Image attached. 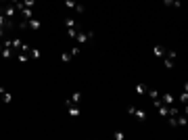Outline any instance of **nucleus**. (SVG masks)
<instances>
[{
	"mask_svg": "<svg viewBox=\"0 0 188 140\" xmlns=\"http://www.w3.org/2000/svg\"><path fill=\"white\" fill-rule=\"evenodd\" d=\"M180 113V109H176V107H171V105H167V117H176V115Z\"/></svg>",
	"mask_w": 188,
	"mask_h": 140,
	"instance_id": "nucleus-13",
	"label": "nucleus"
},
{
	"mask_svg": "<svg viewBox=\"0 0 188 140\" xmlns=\"http://www.w3.org/2000/svg\"><path fill=\"white\" fill-rule=\"evenodd\" d=\"M167 121H169V126H171V128H176V126H178V123H176V117H167Z\"/></svg>",
	"mask_w": 188,
	"mask_h": 140,
	"instance_id": "nucleus-29",
	"label": "nucleus"
},
{
	"mask_svg": "<svg viewBox=\"0 0 188 140\" xmlns=\"http://www.w3.org/2000/svg\"><path fill=\"white\" fill-rule=\"evenodd\" d=\"M128 113H130V115H134V117H136L138 121H146V113H144L142 109L134 107V105H130V107H128Z\"/></svg>",
	"mask_w": 188,
	"mask_h": 140,
	"instance_id": "nucleus-2",
	"label": "nucleus"
},
{
	"mask_svg": "<svg viewBox=\"0 0 188 140\" xmlns=\"http://www.w3.org/2000/svg\"><path fill=\"white\" fill-rule=\"evenodd\" d=\"M65 27H77V23H75V19H71V17H67V19H65Z\"/></svg>",
	"mask_w": 188,
	"mask_h": 140,
	"instance_id": "nucleus-17",
	"label": "nucleus"
},
{
	"mask_svg": "<svg viewBox=\"0 0 188 140\" xmlns=\"http://www.w3.org/2000/svg\"><path fill=\"white\" fill-rule=\"evenodd\" d=\"M0 94H2V90H0Z\"/></svg>",
	"mask_w": 188,
	"mask_h": 140,
	"instance_id": "nucleus-35",
	"label": "nucleus"
},
{
	"mask_svg": "<svg viewBox=\"0 0 188 140\" xmlns=\"http://www.w3.org/2000/svg\"><path fill=\"white\" fill-rule=\"evenodd\" d=\"M67 111H69V115H71V117H77V115L82 113L80 105H69V107H67Z\"/></svg>",
	"mask_w": 188,
	"mask_h": 140,
	"instance_id": "nucleus-6",
	"label": "nucleus"
},
{
	"mask_svg": "<svg viewBox=\"0 0 188 140\" xmlns=\"http://www.w3.org/2000/svg\"><path fill=\"white\" fill-rule=\"evenodd\" d=\"M40 57H42V52L38 48H29V59H40Z\"/></svg>",
	"mask_w": 188,
	"mask_h": 140,
	"instance_id": "nucleus-15",
	"label": "nucleus"
},
{
	"mask_svg": "<svg viewBox=\"0 0 188 140\" xmlns=\"http://www.w3.org/2000/svg\"><path fill=\"white\" fill-rule=\"evenodd\" d=\"M163 65H165L167 69H174V61H171V59H167V57H163Z\"/></svg>",
	"mask_w": 188,
	"mask_h": 140,
	"instance_id": "nucleus-18",
	"label": "nucleus"
},
{
	"mask_svg": "<svg viewBox=\"0 0 188 140\" xmlns=\"http://www.w3.org/2000/svg\"><path fill=\"white\" fill-rule=\"evenodd\" d=\"M0 101H2L4 105L13 103V96H11V92H4V90H2V94H0Z\"/></svg>",
	"mask_w": 188,
	"mask_h": 140,
	"instance_id": "nucleus-10",
	"label": "nucleus"
},
{
	"mask_svg": "<svg viewBox=\"0 0 188 140\" xmlns=\"http://www.w3.org/2000/svg\"><path fill=\"white\" fill-rule=\"evenodd\" d=\"M27 27H29L32 32H40V29H42V21L36 19V17H32V19H27Z\"/></svg>",
	"mask_w": 188,
	"mask_h": 140,
	"instance_id": "nucleus-3",
	"label": "nucleus"
},
{
	"mask_svg": "<svg viewBox=\"0 0 188 140\" xmlns=\"http://www.w3.org/2000/svg\"><path fill=\"white\" fill-rule=\"evenodd\" d=\"M61 61L63 63H69V61H71V52H63L61 55Z\"/></svg>",
	"mask_w": 188,
	"mask_h": 140,
	"instance_id": "nucleus-24",
	"label": "nucleus"
},
{
	"mask_svg": "<svg viewBox=\"0 0 188 140\" xmlns=\"http://www.w3.org/2000/svg\"><path fill=\"white\" fill-rule=\"evenodd\" d=\"M165 57H167V59H171V61H176V59H178V52H176V50H167V52H165Z\"/></svg>",
	"mask_w": 188,
	"mask_h": 140,
	"instance_id": "nucleus-22",
	"label": "nucleus"
},
{
	"mask_svg": "<svg viewBox=\"0 0 188 140\" xmlns=\"http://www.w3.org/2000/svg\"><path fill=\"white\" fill-rule=\"evenodd\" d=\"M163 4L165 6H174V0H163Z\"/></svg>",
	"mask_w": 188,
	"mask_h": 140,
	"instance_id": "nucleus-31",
	"label": "nucleus"
},
{
	"mask_svg": "<svg viewBox=\"0 0 188 140\" xmlns=\"http://www.w3.org/2000/svg\"><path fill=\"white\" fill-rule=\"evenodd\" d=\"M75 40H77V44H86V42L90 40V38H88V32H86V34H84V32H80V34L75 36Z\"/></svg>",
	"mask_w": 188,
	"mask_h": 140,
	"instance_id": "nucleus-11",
	"label": "nucleus"
},
{
	"mask_svg": "<svg viewBox=\"0 0 188 140\" xmlns=\"http://www.w3.org/2000/svg\"><path fill=\"white\" fill-rule=\"evenodd\" d=\"M113 138H115V140H123V138H126V134H123V132H119V130H117V132L113 134Z\"/></svg>",
	"mask_w": 188,
	"mask_h": 140,
	"instance_id": "nucleus-25",
	"label": "nucleus"
},
{
	"mask_svg": "<svg viewBox=\"0 0 188 140\" xmlns=\"http://www.w3.org/2000/svg\"><path fill=\"white\" fill-rule=\"evenodd\" d=\"M153 52H155V57L163 59V57H165V52H167V48H165V46H161V44H157V46H153Z\"/></svg>",
	"mask_w": 188,
	"mask_h": 140,
	"instance_id": "nucleus-4",
	"label": "nucleus"
},
{
	"mask_svg": "<svg viewBox=\"0 0 188 140\" xmlns=\"http://www.w3.org/2000/svg\"><path fill=\"white\" fill-rule=\"evenodd\" d=\"M4 23H6V17H4L2 11H0V27H4Z\"/></svg>",
	"mask_w": 188,
	"mask_h": 140,
	"instance_id": "nucleus-28",
	"label": "nucleus"
},
{
	"mask_svg": "<svg viewBox=\"0 0 188 140\" xmlns=\"http://www.w3.org/2000/svg\"><path fill=\"white\" fill-rule=\"evenodd\" d=\"M6 38V29L4 27H0V40H4Z\"/></svg>",
	"mask_w": 188,
	"mask_h": 140,
	"instance_id": "nucleus-30",
	"label": "nucleus"
},
{
	"mask_svg": "<svg viewBox=\"0 0 188 140\" xmlns=\"http://www.w3.org/2000/svg\"><path fill=\"white\" fill-rule=\"evenodd\" d=\"M73 11H75V13H77V15H82V13H84V11H86V6H84V4H82V2H77V4H75V9H73Z\"/></svg>",
	"mask_w": 188,
	"mask_h": 140,
	"instance_id": "nucleus-21",
	"label": "nucleus"
},
{
	"mask_svg": "<svg viewBox=\"0 0 188 140\" xmlns=\"http://www.w3.org/2000/svg\"><path fill=\"white\" fill-rule=\"evenodd\" d=\"M9 2H11V4H17V2H21V0H9Z\"/></svg>",
	"mask_w": 188,
	"mask_h": 140,
	"instance_id": "nucleus-32",
	"label": "nucleus"
},
{
	"mask_svg": "<svg viewBox=\"0 0 188 140\" xmlns=\"http://www.w3.org/2000/svg\"><path fill=\"white\" fill-rule=\"evenodd\" d=\"M69 52H71V57L80 55V52H82V48H80V44H77V46H73V48H69Z\"/></svg>",
	"mask_w": 188,
	"mask_h": 140,
	"instance_id": "nucleus-23",
	"label": "nucleus"
},
{
	"mask_svg": "<svg viewBox=\"0 0 188 140\" xmlns=\"http://www.w3.org/2000/svg\"><path fill=\"white\" fill-rule=\"evenodd\" d=\"M21 4H23V6H27V9H34L36 0H21Z\"/></svg>",
	"mask_w": 188,
	"mask_h": 140,
	"instance_id": "nucleus-19",
	"label": "nucleus"
},
{
	"mask_svg": "<svg viewBox=\"0 0 188 140\" xmlns=\"http://www.w3.org/2000/svg\"><path fill=\"white\" fill-rule=\"evenodd\" d=\"M75 2H80V0H75Z\"/></svg>",
	"mask_w": 188,
	"mask_h": 140,
	"instance_id": "nucleus-36",
	"label": "nucleus"
},
{
	"mask_svg": "<svg viewBox=\"0 0 188 140\" xmlns=\"http://www.w3.org/2000/svg\"><path fill=\"white\" fill-rule=\"evenodd\" d=\"M0 11L4 13V17H6V19H15V17L19 15L17 6H15V4H11V2H4V6H0Z\"/></svg>",
	"mask_w": 188,
	"mask_h": 140,
	"instance_id": "nucleus-1",
	"label": "nucleus"
},
{
	"mask_svg": "<svg viewBox=\"0 0 188 140\" xmlns=\"http://www.w3.org/2000/svg\"><path fill=\"white\" fill-rule=\"evenodd\" d=\"M157 109H159V113L163 115V117H167V105H159Z\"/></svg>",
	"mask_w": 188,
	"mask_h": 140,
	"instance_id": "nucleus-20",
	"label": "nucleus"
},
{
	"mask_svg": "<svg viewBox=\"0 0 188 140\" xmlns=\"http://www.w3.org/2000/svg\"><path fill=\"white\" fill-rule=\"evenodd\" d=\"M0 52H2V46H0Z\"/></svg>",
	"mask_w": 188,
	"mask_h": 140,
	"instance_id": "nucleus-34",
	"label": "nucleus"
},
{
	"mask_svg": "<svg viewBox=\"0 0 188 140\" xmlns=\"http://www.w3.org/2000/svg\"><path fill=\"white\" fill-rule=\"evenodd\" d=\"M0 2H9V0H0Z\"/></svg>",
	"mask_w": 188,
	"mask_h": 140,
	"instance_id": "nucleus-33",
	"label": "nucleus"
},
{
	"mask_svg": "<svg viewBox=\"0 0 188 140\" xmlns=\"http://www.w3.org/2000/svg\"><path fill=\"white\" fill-rule=\"evenodd\" d=\"M174 101H176V98L169 94V92H165V94H161V103H163V105H174Z\"/></svg>",
	"mask_w": 188,
	"mask_h": 140,
	"instance_id": "nucleus-8",
	"label": "nucleus"
},
{
	"mask_svg": "<svg viewBox=\"0 0 188 140\" xmlns=\"http://www.w3.org/2000/svg\"><path fill=\"white\" fill-rule=\"evenodd\" d=\"M77 34H80V29H77V27H67V36H69V38H75Z\"/></svg>",
	"mask_w": 188,
	"mask_h": 140,
	"instance_id": "nucleus-16",
	"label": "nucleus"
},
{
	"mask_svg": "<svg viewBox=\"0 0 188 140\" xmlns=\"http://www.w3.org/2000/svg\"><path fill=\"white\" fill-rule=\"evenodd\" d=\"M134 90H136V94H138V96H146V90H149V88H146L144 84H136Z\"/></svg>",
	"mask_w": 188,
	"mask_h": 140,
	"instance_id": "nucleus-7",
	"label": "nucleus"
},
{
	"mask_svg": "<svg viewBox=\"0 0 188 140\" xmlns=\"http://www.w3.org/2000/svg\"><path fill=\"white\" fill-rule=\"evenodd\" d=\"M21 46H23V42L19 40V38H11V48H15L17 52L21 50Z\"/></svg>",
	"mask_w": 188,
	"mask_h": 140,
	"instance_id": "nucleus-9",
	"label": "nucleus"
},
{
	"mask_svg": "<svg viewBox=\"0 0 188 140\" xmlns=\"http://www.w3.org/2000/svg\"><path fill=\"white\" fill-rule=\"evenodd\" d=\"M69 101H71L73 105H80L82 103V92H73V94L69 96Z\"/></svg>",
	"mask_w": 188,
	"mask_h": 140,
	"instance_id": "nucleus-12",
	"label": "nucleus"
},
{
	"mask_svg": "<svg viewBox=\"0 0 188 140\" xmlns=\"http://www.w3.org/2000/svg\"><path fill=\"white\" fill-rule=\"evenodd\" d=\"M180 103H184V105L188 103V92H186V90H184L182 94H180Z\"/></svg>",
	"mask_w": 188,
	"mask_h": 140,
	"instance_id": "nucleus-26",
	"label": "nucleus"
},
{
	"mask_svg": "<svg viewBox=\"0 0 188 140\" xmlns=\"http://www.w3.org/2000/svg\"><path fill=\"white\" fill-rule=\"evenodd\" d=\"M146 94L153 98V101H157V98H161V92L159 90H146Z\"/></svg>",
	"mask_w": 188,
	"mask_h": 140,
	"instance_id": "nucleus-14",
	"label": "nucleus"
},
{
	"mask_svg": "<svg viewBox=\"0 0 188 140\" xmlns=\"http://www.w3.org/2000/svg\"><path fill=\"white\" fill-rule=\"evenodd\" d=\"M19 15H21V19H32V15H34V9H27V6H23V9H19Z\"/></svg>",
	"mask_w": 188,
	"mask_h": 140,
	"instance_id": "nucleus-5",
	"label": "nucleus"
},
{
	"mask_svg": "<svg viewBox=\"0 0 188 140\" xmlns=\"http://www.w3.org/2000/svg\"><path fill=\"white\" fill-rule=\"evenodd\" d=\"M75 4H77L75 0H65V6H67V9H75Z\"/></svg>",
	"mask_w": 188,
	"mask_h": 140,
	"instance_id": "nucleus-27",
	"label": "nucleus"
}]
</instances>
